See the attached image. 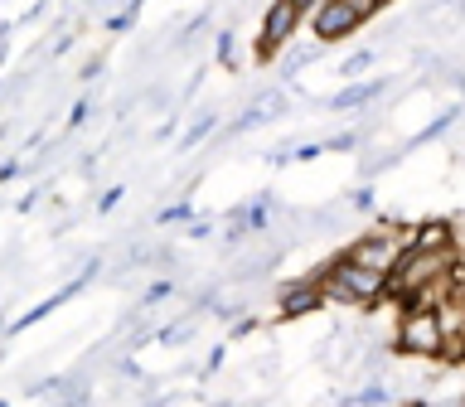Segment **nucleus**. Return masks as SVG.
I'll return each mask as SVG.
<instances>
[{
    "mask_svg": "<svg viewBox=\"0 0 465 407\" xmlns=\"http://www.w3.org/2000/svg\"><path fill=\"white\" fill-rule=\"evenodd\" d=\"M392 402H398V392H392L383 378H373L369 388H354V392L340 398V407H392Z\"/></svg>",
    "mask_w": 465,
    "mask_h": 407,
    "instance_id": "obj_7",
    "label": "nucleus"
},
{
    "mask_svg": "<svg viewBox=\"0 0 465 407\" xmlns=\"http://www.w3.org/2000/svg\"><path fill=\"white\" fill-rule=\"evenodd\" d=\"M218 64H232V29H218Z\"/></svg>",
    "mask_w": 465,
    "mask_h": 407,
    "instance_id": "obj_19",
    "label": "nucleus"
},
{
    "mask_svg": "<svg viewBox=\"0 0 465 407\" xmlns=\"http://www.w3.org/2000/svg\"><path fill=\"white\" fill-rule=\"evenodd\" d=\"M209 233H213V223H209V218H194V223L184 228V238H209Z\"/></svg>",
    "mask_w": 465,
    "mask_h": 407,
    "instance_id": "obj_20",
    "label": "nucleus"
},
{
    "mask_svg": "<svg viewBox=\"0 0 465 407\" xmlns=\"http://www.w3.org/2000/svg\"><path fill=\"white\" fill-rule=\"evenodd\" d=\"M155 223H194V209L189 204H174V209H160Z\"/></svg>",
    "mask_w": 465,
    "mask_h": 407,
    "instance_id": "obj_13",
    "label": "nucleus"
},
{
    "mask_svg": "<svg viewBox=\"0 0 465 407\" xmlns=\"http://www.w3.org/2000/svg\"><path fill=\"white\" fill-rule=\"evenodd\" d=\"M359 145V131H334V136H325V151H354Z\"/></svg>",
    "mask_w": 465,
    "mask_h": 407,
    "instance_id": "obj_14",
    "label": "nucleus"
},
{
    "mask_svg": "<svg viewBox=\"0 0 465 407\" xmlns=\"http://www.w3.org/2000/svg\"><path fill=\"white\" fill-rule=\"evenodd\" d=\"M315 58H320V44H301V49H291V54L282 58V68H276L282 87H286V83H296V73H301L305 64H315Z\"/></svg>",
    "mask_w": 465,
    "mask_h": 407,
    "instance_id": "obj_8",
    "label": "nucleus"
},
{
    "mask_svg": "<svg viewBox=\"0 0 465 407\" xmlns=\"http://www.w3.org/2000/svg\"><path fill=\"white\" fill-rule=\"evenodd\" d=\"M460 116H465V107H446L441 116H436V122H427V126H421V131H417L412 141H407V151H417V145H427V141H436V136H441V131H450V126H456Z\"/></svg>",
    "mask_w": 465,
    "mask_h": 407,
    "instance_id": "obj_9",
    "label": "nucleus"
},
{
    "mask_svg": "<svg viewBox=\"0 0 465 407\" xmlns=\"http://www.w3.org/2000/svg\"><path fill=\"white\" fill-rule=\"evenodd\" d=\"M20 170H25L20 151H10V160H5V165H0V180H5V184H15V180H20Z\"/></svg>",
    "mask_w": 465,
    "mask_h": 407,
    "instance_id": "obj_15",
    "label": "nucleus"
},
{
    "mask_svg": "<svg viewBox=\"0 0 465 407\" xmlns=\"http://www.w3.org/2000/svg\"><path fill=\"white\" fill-rule=\"evenodd\" d=\"M392 349L407 359H450V334L441 311H402L392 330Z\"/></svg>",
    "mask_w": 465,
    "mask_h": 407,
    "instance_id": "obj_1",
    "label": "nucleus"
},
{
    "mask_svg": "<svg viewBox=\"0 0 465 407\" xmlns=\"http://www.w3.org/2000/svg\"><path fill=\"white\" fill-rule=\"evenodd\" d=\"M460 262H465V243H460Z\"/></svg>",
    "mask_w": 465,
    "mask_h": 407,
    "instance_id": "obj_22",
    "label": "nucleus"
},
{
    "mask_svg": "<svg viewBox=\"0 0 465 407\" xmlns=\"http://www.w3.org/2000/svg\"><path fill=\"white\" fill-rule=\"evenodd\" d=\"M87 112H93V107H87V97H78V102H73V107H68V126L78 131V126L87 122Z\"/></svg>",
    "mask_w": 465,
    "mask_h": 407,
    "instance_id": "obj_18",
    "label": "nucleus"
},
{
    "mask_svg": "<svg viewBox=\"0 0 465 407\" xmlns=\"http://www.w3.org/2000/svg\"><path fill=\"white\" fill-rule=\"evenodd\" d=\"M170 291H174L170 282H151V286H145V296H141V305H155V301H165Z\"/></svg>",
    "mask_w": 465,
    "mask_h": 407,
    "instance_id": "obj_17",
    "label": "nucleus"
},
{
    "mask_svg": "<svg viewBox=\"0 0 465 407\" xmlns=\"http://www.w3.org/2000/svg\"><path fill=\"white\" fill-rule=\"evenodd\" d=\"M320 155H325V141H305L291 151V160H320Z\"/></svg>",
    "mask_w": 465,
    "mask_h": 407,
    "instance_id": "obj_16",
    "label": "nucleus"
},
{
    "mask_svg": "<svg viewBox=\"0 0 465 407\" xmlns=\"http://www.w3.org/2000/svg\"><path fill=\"white\" fill-rule=\"evenodd\" d=\"M383 87H388V78H359V83H344L340 93L325 97L320 107H325V112H349V116H354V112L369 107V102L383 97Z\"/></svg>",
    "mask_w": 465,
    "mask_h": 407,
    "instance_id": "obj_6",
    "label": "nucleus"
},
{
    "mask_svg": "<svg viewBox=\"0 0 465 407\" xmlns=\"http://www.w3.org/2000/svg\"><path fill=\"white\" fill-rule=\"evenodd\" d=\"M218 131V112H199L194 122L184 126V136H180V151H194V145H203Z\"/></svg>",
    "mask_w": 465,
    "mask_h": 407,
    "instance_id": "obj_10",
    "label": "nucleus"
},
{
    "mask_svg": "<svg viewBox=\"0 0 465 407\" xmlns=\"http://www.w3.org/2000/svg\"><path fill=\"white\" fill-rule=\"evenodd\" d=\"M320 305H325V286H320V276H305V282L282 286V296H276V320H305V315H315Z\"/></svg>",
    "mask_w": 465,
    "mask_h": 407,
    "instance_id": "obj_5",
    "label": "nucleus"
},
{
    "mask_svg": "<svg viewBox=\"0 0 465 407\" xmlns=\"http://www.w3.org/2000/svg\"><path fill=\"white\" fill-rule=\"evenodd\" d=\"M373 58H378L373 49H359V54H349V58H344V64H340V73H344V83H359V73H363V68H369V64H373Z\"/></svg>",
    "mask_w": 465,
    "mask_h": 407,
    "instance_id": "obj_12",
    "label": "nucleus"
},
{
    "mask_svg": "<svg viewBox=\"0 0 465 407\" xmlns=\"http://www.w3.org/2000/svg\"><path fill=\"white\" fill-rule=\"evenodd\" d=\"M373 15H378V5H369V0H320V5L311 10L315 44H320V49L344 44L349 35H359V29L369 25Z\"/></svg>",
    "mask_w": 465,
    "mask_h": 407,
    "instance_id": "obj_3",
    "label": "nucleus"
},
{
    "mask_svg": "<svg viewBox=\"0 0 465 407\" xmlns=\"http://www.w3.org/2000/svg\"><path fill=\"white\" fill-rule=\"evenodd\" d=\"M116 204H122V184H112L107 194H102V209H116Z\"/></svg>",
    "mask_w": 465,
    "mask_h": 407,
    "instance_id": "obj_21",
    "label": "nucleus"
},
{
    "mask_svg": "<svg viewBox=\"0 0 465 407\" xmlns=\"http://www.w3.org/2000/svg\"><path fill=\"white\" fill-rule=\"evenodd\" d=\"M141 20V5H122V10H107V29L112 35H126L131 25Z\"/></svg>",
    "mask_w": 465,
    "mask_h": 407,
    "instance_id": "obj_11",
    "label": "nucleus"
},
{
    "mask_svg": "<svg viewBox=\"0 0 465 407\" xmlns=\"http://www.w3.org/2000/svg\"><path fill=\"white\" fill-rule=\"evenodd\" d=\"M311 10H315V5H291V0L262 10V35H257V58H262V64L286 49L291 35L301 29V20H311Z\"/></svg>",
    "mask_w": 465,
    "mask_h": 407,
    "instance_id": "obj_4",
    "label": "nucleus"
},
{
    "mask_svg": "<svg viewBox=\"0 0 465 407\" xmlns=\"http://www.w3.org/2000/svg\"><path fill=\"white\" fill-rule=\"evenodd\" d=\"M407 247H412V233H402V228L383 223V228L359 233V238L349 243L340 257H344V262H354V267H369V272H378V276H392V272L402 267Z\"/></svg>",
    "mask_w": 465,
    "mask_h": 407,
    "instance_id": "obj_2",
    "label": "nucleus"
}]
</instances>
